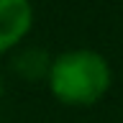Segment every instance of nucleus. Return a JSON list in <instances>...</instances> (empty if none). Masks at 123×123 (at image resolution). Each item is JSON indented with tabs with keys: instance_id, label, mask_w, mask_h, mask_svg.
Wrapping results in <instances>:
<instances>
[{
	"instance_id": "nucleus-1",
	"label": "nucleus",
	"mask_w": 123,
	"mask_h": 123,
	"mask_svg": "<svg viewBox=\"0 0 123 123\" xmlns=\"http://www.w3.org/2000/svg\"><path fill=\"white\" fill-rule=\"evenodd\" d=\"M110 64L103 54L92 49H72L51 59L46 82L49 90L64 105H95L110 87Z\"/></svg>"
},
{
	"instance_id": "nucleus-2",
	"label": "nucleus",
	"mask_w": 123,
	"mask_h": 123,
	"mask_svg": "<svg viewBox=\"0 0 123 123\" xmlns=\"http://www.w3.org/2000/svg\"><path fill=\"white\" fill-rule=\"evenodd\" d=\"M33 26V8L28 0H0V54L21 44Z\"/></svg>"
},
{
	"instance_id": "nucleus-3",
	"label": "nucleus",
	"mask_w": 123,
	"mask_h": 123,
	"mask_svg": "<svg viewBox=\"0 0 123 123\" xmlns=\"http://www.w3.org/2000/svg\"><path fill=\"white\" fill-rule=\"evenodd\" d=\"M49 64H51V56L44 51V49H26L13 59V69L23 80H44L46 72H49Z\"/></svg>"
},
{
	"instance_id": "nucleus-4",
	"label": "nucleus",
	"mask_w": 123,
	"mask_h": 123,
	"mask_svg": "<svg viewBox=\"0 0 123 123\" xmlns=\"http://www.w3.org/2000/svg\"><path fill=\"white\" fill-rule=\"evenodd\" d=\"M0 92H3V82H0Z\"/></svg>"
}]
</instances>
